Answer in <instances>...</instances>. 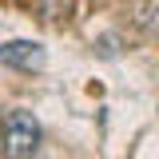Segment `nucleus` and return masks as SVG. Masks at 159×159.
<instances>
[{
	"instance_id": "nucleus-4",
	"label": "nucleus",
	"mask_w": 159,
	"mask_h": 159,
	"mask_svg": "<svg viewBox=\"0 0 159 159\" xmlns=\"http://www.w3.org/2000/svg\"><path fill=\"white\" fill-rule=\"evenodd\" d=\"M0 131H4V116H0Z\"/></svg>"
},
{
	"instance_id": "nucleus-1",
	"label": "nucleus",
	"mask_w": 159,
	"mask_h": 159,
	"mask_svg": "<svg viewBox=\"0 0 159 159\" xmlns=\"http://www.w3.org/2000/svg\"><path fill=\"white\" fill-rule=\"evenodd\" d=\"M40 123L32 111H8L4 116V131H0V155L4 159H32L40 151Z\"/></svg>"
},
{
	"instance_id": "nucleus-2",
	"label": "nucleus",
	"mask_w": 159,
	"mask_h": 159,
	"mask_svg": "<svg viewBox=\"0 0 159 159\" xmlns=\"http://www.w3.org/2000/svg\"><path fill=\"white\" fill-rule=\"evenodd\" d=\"M0 64L4 68H16V72H40L48 64V52L36 40H4L0 44Z\"/></svg>"
},
{
	"instance_id": "nucleus-3",
	"label": "nucleus",
	"mask_w": 159,
	"mask_h": 159,
	"mask_svg": "<svg viewBox=\"0 0 159 159\" xmlns=\"http://www.w3.org/2000/svg\"><path fill=\"white\" fill-rule=\"evenodd\" d=\"M143 28H147V32H159V4H151V8H147V16H143Z\"/></svg>"
}]
</instances>
